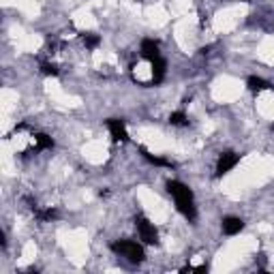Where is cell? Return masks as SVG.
I'll return each instance as SVG.
<instances>
[{"instance_id":"6da1fadb","label":"cell","mask_w":274,"mask_h":274,"mask_svg":"<svg viewBox=\"0 0 274 274\" xmlns=\"http://www.w3.org/2000/svg\"><path fill=\"white\" fill-rule=\"evenodd\" d=\"M167 191H169V195L174 197V201H176L178 212L182 214L186 221H195L197 219V210H195V204H193V191L189 189V186L178 182V180H169Z\"/></svg>"},{"instance_id":"7a4b0ae2","label":"cell","mask_w":274,"mask_h":274,"mask_svg":"<svg viewBox=\"0 0 274 274\" xmlns=\"http://www.w3.org/2000/svg\"><path fill=\"white\" fill-rule=\"evenodd\" d=\"M112 251L114 253H118L120 257H125L129 259L131 264H141L143 262V247L141 244H137L133 240H116V242H112Z\"/></svg>"},{"instance_id":"3957f363","label":"cell","mask_w":274,"mask_h":274,"mask_svg":"<svg viewBox=\"0 0 274 274\" xmlns=\"http://www.w3.org/2000/svg\"><path fill=\"white\" fill-rule=\"evenodd\" d=\"M135 227H137V234H139L143 244H156L158 242L156 227L146 219V216H137V219H135Z\"/></svg>"},{"instance_id":"277c9868","label":"cell","mask_w":274,"mask_h":274,"mask_svg":"<svg viewBox=\"0 0 274 274\" xmlns=\"http://www.w3.org/2000/svg\"><path fill=\"white\" fill-rule=\"evenodd\" d=\"M240 163V154H236V152H223L221 156H219V161H216V176H225V174H229L236 165Z\"/></svg>"},{"instance_id":"5b68a950","label":"cell","mask_w":274,"mask_h":274,"mask_svg":"<svg viewBox=\"0 0 274 274\" xmlns=\"http://www.w3.org/2000/svg\"><path fill=\"white\" fill-rule=\"evenodd\" d=\"M107 129H110L114 141H127V139H129L125 120H120V118H110V120H107Z\"/></svg>"},{"instance_id":"8992f818","label":"cell","mask_w":274,"mask_h":274,"mask_svg":"<svg viewBox=\"0 0 274 274\" xmlns=\"http://www.w3.org/2000/svg\"><path fill=\"white\" fill-rule=\"evenodd\" d=\"M139 52H141V58L152 62L156 58H161V52H158V43L152 39H143L141 45H139Z\"/></svg>"},{"instance_id":"52a82bcc","label":"cell","mask_w":274,"mask_h":274,"mask_svg":"<svg viewBox=\"0 0 274 274\" xmlns=\"http://www.w3.org/2000/svg\"><path fill=\"white\" fill-rule=\"evenodd\" d=\"M242 229H244V221L238 219V216H225V219H223V234L236 236V234H240Z\"/></svg>"},{"instance_id":"ba28073f","label":"cell","mask_w":274,"mask_h":274,"mask_svg":"<svg viewBox=\"0 0 274 274\" xmlns=\"http://www.w3.org/2000/svg\"><path fill=\"white\" fill-rule=\"evenodd\" d=\"M150 67H152V84H161L165 79V73H167V62H165L163 58H156L150 62Z\"/></svg>"},{"instance_id":"9c48e42d","label":"cell","mask_w":274,"mask_h":274,"mask_svg":"<svg viewBox=\"0 0 274 274\" xmlns=\"http://www.w3.org/2000/svg\"><path fill=\"white\" fill-rule=\"evenodd\" d=\"M139 152L143 154V158H146L148 163H152V165H156V167H174V163L169 161V158H163V156H154V154H150L146 148L143 146H139Z\"/></svg>"},{"instance_id":"30bf717a","label":"cell","mask_w":274,"mask_h":274,"mask_svg":"<svg viewBox=\"0 0 274 274\" xmlns=\"http://www.w3.org/2000/svg\"><path fill=\"white\" fill-rule=\"evenodd\" d=\"M247 88H249L251 92H262V90H270L272 86H270V82H266V79H262V77L251 75V77L247 79Z\"/></svg>"},{"instance_id":"8fae6325","label":"cell","mask_w":274,"mask_h":274,"mask_svg":"<svg viewBox=\"0 0 274 274\" xmlns=\"http://www.w3.org/2000/svg\"><path fill=\"white\" fill-rule=\"evenodd\" d=\"M34 141H37V146H34V152H39V150H52L54 148V139L45 133H37L34 135Z\"/></svg>"},{"instance_id":"7c38bea8","label":"cell","mask_w":274,"mask_h":274,"mask_svg":"<svg viewBox=\"0 0 274 274\" xmlns=\"http://www.w3.org/2000/svg\"><path fill=\"white\" fill-rule=\"evenodd\" d=\"M82 41H84L86 49H97L99 43H101V37H99V34H95V32H84L82 34Z\"/></svg>"},{"instance_id":"4fadbf2b","label":"cell","mask_w":274,"mask_h":274,"mask_svg":"<svg viewBox=\"0 0 274 274\" xmlns=\"http://www.w3.org/2000/svg\"><path fill=\"white\" fill-rule=\"evenodd\" d=\"M58 210L56 208H45V210H37V219L43 221V223H49V221H56L58 219Z\"/></svg>"},{"instance_id":"5bb4252c","label":"cell","mask_w":274,"mask_h":274,"mask_svg":"<svg viewBox=\"0 0 274 274\" xmlns=\"http://www.w3.org/2000/svg\"><path fill=\"white\" fill-rule=\"evenodd\" d=\"M169 125H174V127H186L189 125V116L182 112V110H178V112H174L169 116Z\"/></svg>"},{"instance_id":"9a60e30c","label":"cell","mask_w":274,"mask_h":274,"mask_svg":"<svg viewBox=\"0 0 274 274\" xmlns=\"http://www.w3.org/2000/svg\"><path fill=\"white\" fill-rule=\"evenodd\" d=\"M41 73H43V75L56 77V75H58V67H56V64H52V62H41Z\"/></svg>"}]
</instances>
